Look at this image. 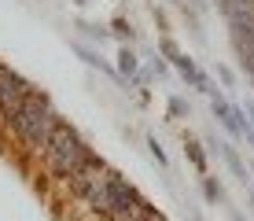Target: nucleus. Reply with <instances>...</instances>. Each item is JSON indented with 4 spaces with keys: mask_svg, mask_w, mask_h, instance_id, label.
Here are the masks:
<instances>
[{
    "mask_svg": "<svg viewBox=\"0 0 254 221\" xmlns=\"http://www.w3.org/2000/svg\"><path fill=\"white\" fill-rule=\"evenodd\" d=\"M63 122H66L63 114L52 111L48 92H41V88L33 85V92L22 100V107L7 118V126H11V133L22 140L26 147H30V151H45L48 140H52V133L63 126Z\"/></svg>",
    "mask_w": 254,
    "mask_h": 221,
    "instance_id": "1",
    "label": "nucleus"
},
{
    "mask_svg": "<svg viewBox=\"0 0 254 221\" xmlns=\"http://www.w3.org/2000/svg\"><path fill=\"white\" fill-rule=\"evenodd\" d=\"M89 155H92V147L85 144L81 137H77V129L74 126H59L56 133H52V140H48V147H45V158H48V170L59 177V181H66L74 170H81L85 162H89Z\"/></svg>",
    "mask_w": 254,
    "mask_h": 221,
    "instance_id": "2",
    "label": "nucleus"
},
{
    "mask_svg": "<svg viewBox=\"0 0 254 221\" xmlns=\"http://www.w3.org/2000/svg\"><path fill=\"white\" fill-rule=\"evenodd\" d=\"M103 181H107V196H111V221H133L140 210L147 207V203L140 199V192H136L122 173L107 170V177H103Z\"/></svg>",
    "mask_w": 254,
    "mask_h": 221,
    "instance_id": "3",
    "label": "nucleus"
},
{
    "mask_svg": "<svg viewBox=\"0 0 254 221\" xmlns=\"http://www.w3.org/2000/svg\"><path fill=\"white\" fill-rule=\"evenodd\" d=\"M103 177H107V162H103V158L92 151V155H89V162H85L81 170H74V173L66 177V184H70V192H74V196H81V199H85V192H89L92 184H100Z\"/></svg>",
    "mask_w": 254,
    "mask_h": 221,
    "instance_id": "4",
    "label": "nucleus"
},
{
    "mask_svg": "<svg viewBox=\"0 0 254 221\" xmlns=\"http://www.w3.org/2000/svg\"><path fill=\"white\" fill-rule=\"evenodd\" d=\"M118 74L129 77V81L140 74V59H136V52L129 48V44H122V48H118Z\"/></svg>",
    "mask_w": 254,
    "mask_h": 221,
    "instance_id": "5",
    "label": "nucleus"
},
{
    "mask_svg": "<svg viewBox=\"0 0 254 221\" xmlns=\"http://www.w3.org/2000/svg\"><path fill=\"white\" fill-rule=\"evenodd\" d=\"M210 144L221 151V158L229 162V170L240 177V181H247V170H243V162H240V155H236V147H232V144H225V140H210Z\"/></svg>",
    "mask_w": 254,
    "mask_h": 221,
    "instance_id": "6",
    "label": "nucleus"
},
{
    "mask_svg": "<svg viewBox=\"0 0 254 221\" xmlns=\"http://www.w3.org/2000/svg\"><path fill=\"white\" fill-rule=\"evenodd\" d=\"M111 37H118L122 44H133V37H136V30H133V22L126 19V15H115V19H111Z\"/></svg>",
    "mask_w": 254,
    "mask_h": 221,
    "instance_id": "7",
    "label": "nucleus"
},
{
    "mask_svg": "<svg viewBox=\"0 0 254 221\" xmlns=\"http://www.w3.org/2000/svg\"><path fill=\"white\" fill-rule=\"evenodd\" d=\"M185 155H188V162L195 166V173H206V155H203V144L199 140H185Z\"/></svg>",
    "mask_w": 254,
    "mask_h": 221,
    "instance_id": "8",
    "label": "nucleus"
},
{
    "mask_svg": "<svg viewBox=\"0 0 254 221\" xmlns=\"http://www.w3.org/2000/svg\"><path fill=\"white\" fill-rule=\"evenodd\" d=\"M203 199H206V203H214V207H217V203H221V199H225V192H221V184H217V181H214V177H203Z\"/></svg>",
    "mask_w": 254,
    "mask_h": 221,
    "instance_id": "9",
    "label": "nucleus"
},
{
    "mask_svg": "<svg viewBox=\"0 0 254 221\" xmlns=\"http://www.w3.org/2000/svg\"><path fill=\"white\" fill-rule=\"evenodd\" d=\"M77 30H81L85 33V37H92V41H107L111 37V30H107V26H96V22H77Z\"/></svg>",
    "mask_w": 254,
    "mask_h": 221,
    "instance_id": "10",
    "label": "nucleus"
},
{
    "mask_svg": "<svg viewBox=\"0 0 254 221\" xmlns=\"http://www.w3.org/2000/svg\"><path fill=\"white\" fill-rule=\"evenodd\" d=\"M159 48H162V56L170 59V63L181 56V48H177V41H173V37H162V41H159Z\"/></svg>",
    "mask_w": 254,
    "mask_h": 221,
    "instance_id": "11",
    "label": "nucleus"
},
{
    "mask_svg": "<svg viewBox=\"0 0 254 221\" xmlns=\"http://www.w3.org/2000/svg\"><path fill=\"white\" fill-rule=\"evenodd\" d=\"M147 147H151L155 162H159V166H166V151H162V144H159V140H155V137H147Z\"/></svg>",
    "mask_w": 254,
    "mask_h": 221,
    "instance_id": "12",
    "label": "nucleus"
},
{
    "mask_svg": "<svg viewBox=\"0 0 254 221\" xmlns=\"http://www.w3.org/2000/svg\"><path fill=\"white\" fill-rule=\"evenodd\" d=\"M170 114H173V118H181V114H188V103L181 100V96H173V100H170Z\"/></svg>",
    "mask_w": 254,
    "mask_h": 221,
    "instance_id": "13",
    "label": "nucleus"
},
{
    "mask_svg": "<svg viewBox=\"0 0 254 221\" xmlns=\"http://www.w3.org/2000/svg\"><path fill=\"white\" fill-rule=\"evenodd\" d=\"M133 221H166V218H162V214H155L151 207H144V210H140V214H136Z\"/></svg>",
    "mask_w": 254,
    "mask_h": 221,
    "instance_id": "14",
    "label": "nucleus"
},
{
    "mask_svg": "<svg viewBox=\"0 0 254 221\" xmlns=\"http://www.w3.org/2000/svg\"><path fill=\"white\" fill-rule=\"evenodd\" d=\"M217 77H221V81H225V85H232V81H236V77H232V70H229V67H217Z\"/></svg>",
    "mask_w": 254,
    "mask_h": 221,
    "instance_id": "15",
    "label": "nucleus"
},
{
    "mask_svg": "<svg viewBox=\"0 0 254 221\" xmlns=\"http://www.w3.org/2000/svg\"><path fill=\"white\" fill-rule=\"evenodd\" d=\"M217 4H221V7H225V4H229V0H217Z\"/></svg>",
    "mask_w": 254,
    "mask_h": 221,
    "instance_id": "16",
    "label": "nucleus"
},
{
    "mask_svg": "<svg viewBox=\"0 0 254 221\" xmlns=\"http://www.w3.org/2000/svg\"><path fill=\"white\" fill-rule=\"evenodd\" d=\"M170 4H181V0H170Z\"/></svg>",
    "mask_w": 254,
    "mask_h": 221,
    "instance_id": "17",
    "label": "nucleus"
},
{
    "mask_svg": "<svg viewBox=\"0 0 254 221\" xmlns=\"http://www.w3.org/2000/svg\"><path fill=\"white\" fill-rule=\"evenodd\" d=\"M232 221H243V218H232Z\"/></svg>",
    "mask_w": 254,
    "mask_h": 221,
    "instance_id": "18",
    "label": "nucleus"
},
{
    "mask_svg": "<svg viewBox=\"0 0 254 221\" xmlns=\"http://www.w3.org/2000/svg\"><path fill=\"white\" fill-rule=\"evenodd\" d=\"M251 199H254V192H251Z\"/></svg>",
    "mask_w": 254,
    "mask_h": 221,
    "instance_id": "19",
    "label": "nucleus"
}]
</instances>
